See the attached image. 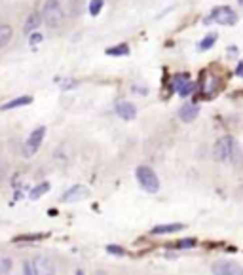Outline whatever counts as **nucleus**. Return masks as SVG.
I'll return each instance as SVG.
<instances>
[{"mask_svg": "<svg viewBox=\"0 0 243 275\" xmlns=\"http://www.w3.org/2000/svg\"><path fill=\"white\" fill-rule=\"evenodd\" d=\"M192 89H194V84H192V82H186V84H184V87H182V89L178 91V95H182V97H186V95L192 93Z\"/></svg>", "mask_w": 243, "mask_h": 275, "instance_id": "nucleus-21", "label": "nucleus"}, {"mask_svg": "<svg viewBox=\"0 0 243 275\" xmlns=\"http://www.w3.org/2000/svg\"><path fill=\"white\" fill-rule=\"evenodd\" d=\"M211 270L215 275H243V268L236 262H216Z\"/></svg>", "mask_w": 243, "mask_h": 275, "instance_id": "nucleus-5", "label": "nucleus"}, {"mask_svg": "<svg viewBox=\"0 0 243 275\" xmlns=\"http://www.w3.org/2000/svg\"><path fill=\"white\" fill-rule=\"evenodd\" d=\"M95 275H106V274H103V272H97Z\"/></svg>", "mask_w": 243, "mask_h": 275, "instance_id": "nucleus-26", "label": "nucleus"}, {"mask_svg": "<svg viewBox=\"0 0 243 275\" xmlns=\"http://www.w3.org/2000/svg\"><path fill=\"white\" fill-rule=\"evenodd\" d=\"M23 274L32 275V272H30V264H28V262H25V266H23Z\"/></svg>", "mask_w": 243, "mask_h": 275, "instance_id": "nucleus-24", "label": "nucleus"}, {"mask_svg": "<svg viewBox=\"0 0 243 275\" xmlns=\"http://www.w3.org/2000/svg\"><path fill=\"white\" fill-rule=\"evenodd\" d=\"M12 270V260L10 258H0V275H8Z\"/></svg>", "mask_w": 243, "mask_h": 275, "instance_id": "nucleus-18", "label": "nucleus"}, {"mask_svg": "<svg viewBox=\"0 0 243 275\" xmlns=\"http://www.w3.org/2000/svg\"><path fill=\"white\" fill-rule=\"evenodd\" d=\"M44 135H46V127L40 125L34 131L30 133V137L27 139V154H34L40 148V144L44 141Z\"/></svg>", "mask_w": 243, "mask_h": 275, "instance_id": "nucleus-7", "label": "nucleus"}, {"mask_svg": "<svg viewBox=\"0 0 243 275\" xmlns=\"http://www.w3.org/2000/svg\"><path fill=\"white\" fill-rule=\"evenodd\" d=\"M198 114H200V108H198L196 104H184L180 110H178V118L182 120V122H194L198 118Z\"/></svg>", "mask_w": 243, "mask_h": 275, "instance_id": "nucleus-10", "label": "nucleus"}, {"mask_svg": "<svg viewBox=\"0 0 243 275\" xmlns=\"http://www.w3.org/2000/svg\"><path fill=\"white\" fill-rule=\"evenodd\" d=\"M236 152V146H234V139L232 137H222L218 139L213 148V156H215L216 161H228L232 158V154Z\"/></svg>", "mask_w": 243, "mask_h": 275, "instance_id": "nucleus-3", "label": "nucleus"}, {"mask_svg": "<svg viewBox=\"0 0 243 275\" xmlns=\"http://www.w3.org/2000/svg\"><path fill=\"white\" fill-rule=\"evenodd\" d=\"M76 275H84V272H82V270H78V272H76Z\"/></svg>", "mask_w": 243, "mask_h": 275, "instance_id": "nucleus-25", "label": "nucleus"}, {"mask_svg": "<svg viewBox=\"0 0 243 275\" xmlns=\"http://www.w3.org/2000/svg\"><path fill=\"white\" fill-rule=\"evenodd\" d=\"M42 19L46 21L48 27L57 28L61 27L63 23V9H61V4L57 0H46L44 2V9H42Z\"/></svg>", "mask_w": 243, "mask_h": 275, "instance_id": "nucleus-1", "label": "nucleus"}, {"mask_svg": "<svg viewBox=\"0 0 243 275\" xmlns=\"http://www.w3.org/2000/svg\"><path fill=\"white\" fill-rule=\"evenodd\" d=\"M194 245H196V241H194V239H182V241L178 243L180 249H188V247H194Z\"/></svg>", "mask_w": 243, "mask_h": 275, "instance_id": "nucleus-23", "label": "nucleus"}, {"mask_svg": "<svg viewBox=\"0 0 243 275\" xmlns=\"http://www.w3.org/2000/svg\"><path fill=\"white\" fill-rule=\"evenodd\" d=\"M101 9H103V0H92L90 2V13L92 15H97Z\"/></svg>", "mask_w": 243, "mask_h": 275, "instance_id": "nucleus-19", "label": "nucleus"}, {"mask_svg": "<svg viewBox=\"0 0 243 275\" xmlns=\"http://www.w3.org/2000/svg\"><path fill=\"white\" fill-rule=\"evenodd\" d=\"M215 40H216L215 34H209L207 38H204V40H202V44H200V49H209V47L215 44Z\"/></svg>", "mask_w": 243, "mask_h": 275, "instance_id": "nucleus-20", "label": "nucleus"}, {"mask_svg": "<svg viewBox=\"0 0 243 275\" xmlns=\"http://www.w3.org/2000/svg\"><path fill=\"white\" fill-rule=\"evenodd\" d=\"M106 251L112 253V255H118V256L124 255V249H122V247H116V245H108L106 247Z\"/></svg>", "mask_w": 243, "mask_h": 275, "instance_id": "nucleus-22", "label": "nucleus"}, {"mask_svg": "<svg viewBox=\"0 0 243 275\" xmlns=\"http://www.w3.org/2000/svg\"><path fill=\"white\" fill-rule=\"evenodd\" d=\"M116 114L120 118H124V120H133L137 116V108L131 103H128V101H120V103L116 104Z\"/></svg>", "mask_w": 243, "mask_h": 275, "instance_id": "nucleus-9", "label": "nucleus"}, {"mask_svg": "<svg viewBox=\"0 0 243 275\" xmlns=\"http://www.w3.org/2000/svg\"><path fill=\"white\" fill-rule=\"evenodd\" d=\"M12 34H14V30H12L10 25H0V47H4L8 44L12 40Z\"/></svg>", "mask_w": 243, "mask_h": 275, "instance_id": "nucleus-14", "label": "nucleus"}, {"mask_svg": "<svg viewBox=\"0 0 243 275\" xmlns=\"http://www.w3.org/2000/svg\"><path fill=\"white\" fill-rule=\"evenodd\" d=\"M34 275H56V266L48 256H38L34 258Z\"/></svg>", "mask_w": 243, "mask_h": 275, "instance_id": "nucleus-6", "label": "nucleus"}, {"mask_svg": "<svg viewBox=\"0 0 243 275\" xmlns=\"http://www.w3.org/2000/svg\"><path fill=\"white\" fill-rule=\"evenodd\" d=\"M88 198V188L86 186H74V188H70L68 192L63 194V201L65 203H74V201H80V199Z\"/></svg>", "mask_w": 243, "mask_h": 275, "instance_id": "nucleus-8", "label": "nucleus"}, {"mask_svg": "<svg viewBox=\"0 0 243 275\" xmlns=\"http://www.w3.org/2000/svg\"><path fill=\"white\" fill-rule=\"evenodd\" d=\"M30 103H32V97H27V95H23V97L12 99V101H8L6 104H2V110H12V108H18V106H25V104H30Z\"/></svg>", "mask_w": 243, "mask_h": 275, "instance_id": "nucleus-12", "label": "nucleus"}, {"mask_svg": "<svg viewBox=\"0 0 243 275\" xmlns=\"http://www.w3.org/2000/svg\"><path fill=\"white\" fill-rule=\"evenodd\" d=\"M209 21H215L218 25H236L238 23V15H236V11L232 8L220 6V8H215L211 11V17L207 19V23Z\"/></svg>", "mask_w": 243, "mask_h": 275, "instance_id": "nucleus-4", "label": "nucleus"}, {"mask_svg": "<svg viewBox=\"0 0 243 275\" xmlns=\"http://www.w3.org/2000/svg\"><path fill=\"white\" fill-rule=\"evenodd\" d=\"M186 82H190V80H188V76L184 74H178V76H175V80H173V87H175V89H177V91H180V89H182V87H184V84H186Z\"/></svg>", "mask_w": 243, "mask_h": 275, "instance_id": "nucleus-17", "label": "nucleus"}, {"mask_svg": "<svg viewBox=\"0 0 243 275\" xmlns=\"http://www.w3.org/2000/svg\"><path fill=\"white\" fill-rule=\"evenodd\" d=\"M48 190H50V184L48 182H42V184H38L36 188L30 190V194H28V198L30 199H38L40 196H44Z\"/></svg>", "mask_w": 243, "mask_h": 275, "instance_id": "nucleus-15", "label": "nucleus"}, {"mask_svg": "<svg viewBox=\"0 0 243 275\" xmlns=\"http://www.w3.org/2000/svg\"><path fill=\"white\" fill-rule=\"evenodd\" d=\"M135 175H137L139 184L146 190V192H150V194H156V192L160 190V180H158V177H156V173L150 169V167H146V165H140V167H137Z\"/></svg>", "mask_w": 243, "mask_h": 275, "instance_id": "nucleus-2", "label": "nucleus"}, {"mask_svg": "<svg viewBox=\"0 0 243 275\" xmlns=\"http://www.w3.org/2000/svg\"><path fill=\"white\" fill-rule=\"evenodd\" d=\"M40 21H42V17H40L38 13H30L27 17V21H25V32L30 34L32 30H36V28L40 27Z\"/></svg>", "mask_w": 243, "mask_h": 275, "instance_id": "nucleus-13", "label": "nucleus"}, {"mask_svg": "<svg viewBox=\"0 0 243 275\" xmlns=\"http://www.w3.org/2000/svg\"><path fill=\"white\" fill-rule=\"evenodd\" d=\"M106 53H108V55H128V53H130V47L126 46V44H120V46L108 47Z\"/></svg>", "mask_w": 243, "mask_h": 275, "instance_id": "nucleus-16", "label": "nucleus"}, {"mask_svg": "<svg viewBox=\"0 0 243 275\" xmlns=\"http://www.w3.org/2000/svg\"><path fill=\"white\" fill-rule=\"evenodd\" d=\"M184 230V224H162V226L152 228V236H166V234H175V232H180Z\"/></svg>", "mask_w": 243, "mask_h": 275, "instance_id": "nucleus-11", "label": "nucleus"}]
</instances>
